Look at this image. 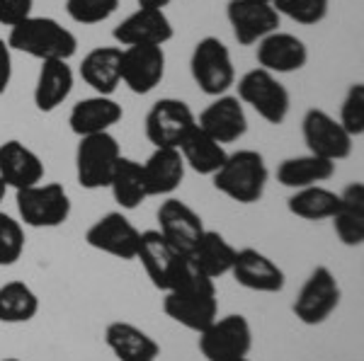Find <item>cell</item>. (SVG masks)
Segmentation results:
<instances>
[{"label":"cell","mask_w":364,"mask_h":361,"mask_svg":"<svg viewBox=\"0 0 364 361\" xmlns=\"http://www.w3.org/2000/svg\"><path fill=\"white\" fill-rule=\"evenodd\" d=\"M192 265L209 279L226 277L233 267V257H236V248L226 240L221 233L216 231H204L202 238L197 240V245L192 248V252L187 255Z\"/></svg>","instance_id":"28"},{"label":"cell","mask_w":364,"mask_h":361,"mask_svg":"<svg viewBox=\"0 0 364 361\" xmlns=\"http://www.w3.org/2000/svg\"><path fill=\"white\" fill-rule=\"evenodd\" d=\"M122 150L117 138L109 131L83 136L75 148V177L83 189H102L109 187L117 160Z\"/></svg>","instance_id":"6"},{"label":"cell","mask_w":364,"mask_h":361,"mask_svg":"<svg viewBox=\"0 0 364 361\" xmlns=\"http://www.w3.org/2000/svg\"><path fill=\"white\" fill-rule=\"evenodd\" d=\"M39 313V296L25 282H8L0 287V323L22 325Z\"/></svg>","instance_id":"32"},{"label":"cell","mask_w":364,"mask_h":361,"mask_svg":"<svg viewBox=\"0 0 364 361\" xmlns=\"http://www.w3.org/2000/svg\"><path fill=\"white\" fill-rule=\"evenodd\" d=\"M257 68L279 75V73H294L301 71L309 61V49L296 34L289 32H272L265 39L257 42Z\"/></svg>","instance_id":"20"},{"label":"cell","mask_w":364,"mask_h":361,"mask_svg":"<svg viewBox=\"0 0 364 361\" xmlns=\"http://www.w3.org/2000/svg\"><path fill=\"white\" fill-rule=\"evenodd\" d=\"M197 126L221 145L236 143L248 131V116H245L243 102L233 95H219L209 107L202 109V114L197 116Z\"/></svg>","instance_id":"19"},{"label":"cell","mask_w":364,"mask_h":361,"mask_svg":"<svg viewBox=\"0 0 364 361\" xmlns=\"http://www.w3.org/2000/svg\"><path fill=\"white\" fill-rule=\"evenodd\" d=\"M73 80L68 61H42L37 85H34V104L39 112L49 114L61 107L73 90Z\"/></svg>","instance_id":"27"},{"label":"cell","mask_w":364,"mask_h":361,"mask_svg":"<svg viewBox=\"0 0 364 361\" xmlns=\"http://www.w3.org/2000/svg\"><path fill=\"white\" fill-rule=\"evenodd\" d=\"M173 22L166 10L139 8L114 27L112 37L122 46H163L173 39Z\"/></svg>","instance_id":"18"},{"label":"cell","mask_w":364,"mask_h":361,"mask_svg":"<svg viewBox=\"0 0 364 361\" xmlns=\"http://www.w3.org/2000/svg\"><path fill=\"white\" fill-rule=\"evenodd\" d=\"M236 361H252V359H248V357H245V359H236Z\"/></svg>","instance_id":"44"},{"label":"cell","mask_w":364,"mask_h":361,"mask_svg":"<svg viewBox=\"0 0 364 361\" xmlns=\"http://www.w3.org/2000/svg\"><path fill=\"white\" fill-rule=\"evenodd\" d=\"M10 46L5 39H0V95L10 87L13 80V54H10Z\"/></svg>","instance_id":"39"},{"label":"cell","mask_w":364,"mask_h":361,"mask_svg":"<svg viewBox=\"0 0 364 361\" xmlns=\"http://www.w3.org/2000/svg\"><path fill=\"white\" fill-rule=\"evenodd\" d=\"M122 49L119 46H95L87 51L80 63V78L95 90V95L112 97V92L119 87L122 75Z\"/></svg>","instance_id":"24"},{"label":"cell","mask_w":364,"mask_h":361,"mask_svg":"<svg viewBox=\"0 0 364 361\" xmlns=\"http://www.w3.org/2000/svg\"><path fill=\"white\" fill-rule=\"evenodd\" d=\"M228 274L236 279L238 287L257 291V294H279L287 284V277L277 262L269 260L265 252L255 248L236 250L233 267Z\"/></svg>","instance_id":"16"},{"label":"cell","mask_w":364,"mask_h":361,"mask_svg":"<svg viewBox=\"0 0 364 361\" xmlns=\"http://www.w3.org/2000/svg\"><path fill=\"white\" fill-rule=\"evenodd\" d=\"M119 0H66V13L78 25H100V22L109 20Z\"/></svg>","instance_id":"36"},{"label":"cell","mask_w":364,"mask_h":361,"mask_svg":"<svg viewBox=\"0 0 364 361\" xmlns=\"http://www.w3.org/2000/svg\"><path fill=\"white\" fill-rule=\"evenodd\" d=\"M340 296H343V291H340L336 274L328 267H316L299 289L291 311L304 325L316 328L336 313V308L340 306Z\"/></svg>","instance_id":"9"},{"label":"cell","mask_w":364,"mask_h":361,"mask_svg":"<svg viewBox=\"0 0 364 361\" xmlns=\"http://www.w3.org/2000/svg\"><path fill=\"white\" fill-rule=\"evenodd\" d=\"M238 100L250 104L272 126H279L291 109L289 90L265 68H252L238 80Z\"/></svg>","instance_id":"7"},{"label":"cell","mask_w":364,"mask_h":361,"mask_svg":"<svg viewBox=\"0 0 364 361\" xmlns=\"http://www.w3.org/2000/svg\"><path fill=\"white\" fill-rule=\"evenodd\" d=\"M0 179L15 191L34 187L44 179V162L22 141L10 138L0 143Z\"/></svg>","instance_id":"21"},{"label":"cell","mask_w":364,"mask_h":361,"mask_svg":"<svg viewBox=\"0 0 364 361\" xmlns=\"http://www.w3.org/2000/svg\"><path fill=\"white\" fill-rule=\"evenodd\" d=\"M109 189H112L114 201L119 204L124 211H134L141 204L149 199V187H146L144 165L139 160L124 158L122 155L114 165L112 179H109Z\"/></svg>","instance_id":"31"},{"label":"cell","mask_w":364,"mask_h":361,"mask_svg":"<svg viewBox=\"0 0 364 361\" xmlns=\"http://www.w3.org/2000/svg\"><path fill=\"white\" fill-rule=\"evenodd\" d=\"M144 165L149 196H170L185 179V160L178 148H154Z\"/></svg>","instance_id":"25"},{"label":"cell","mask_w":364,"mask_h":361,"mask_svg":"<svg viewBox=\"0 0 364 361\" xmlns=\"http://www.w3.org/2000/svg\"><path fill=\"white\" fill-rule=\"evenodd\" d=\"M204 231L207 228H204L202 216L192 206H187L185 201L168 196L158 206V233L182 255L192 252V248L197 245Z\"/></svg>","instance_id":"17"},{"label":"cell","mask_w":364,"mask_h":361,"mask_svg":"<svg viewBox=\"0 0 364 361\" xmlns=\"http://www.w3.org/2000/svg\"><path fill=\"white\" fill-rule=\"evenodd\" d=\"M272 8L299 25H318L328 17L331 0H272Z\"/></svg>","instance_id":"34"},{"label":"cell","mask_w":364,"mask_h":361,"mask_svg":"<svg viewBox=\"0 0 364 361\" xmlns=\"http://www.w3.org/2000/svg\"><path fill=\"white\" fill-rule=\"evenodd\" d=\"M192 80L204 95H226L228 87L236 85V68L228 46L219 37H204L195 44L190 58Z\"/></svg>","instance_id":"4"},{"label":"cell","mask_w":364,"mask_h":361,"mask_svg":"<svg viewBox=\"0 0 364 361\" xmlns=\"http://www.w3.org/2000/svg\"><path fill=\"white\" fill-rule=\"evenodd\" d=\"M122 116H124V112H122L119 102L112 100V97L95 95L73 104V109L68 114V124L75 136L83 138L92 136V133L109 131L114 124H119Z\"/></svg>","instance_id":"22"},{"label":"cell","mask_w":364,"mask_h":361,"mask_svg":"<svg viewBox=\"0 0 364 361\" xmlns=\"http://www.w3.org/2000/svg\"><path fill=\"white\" fill-rule=\"evenodd\" d=\"M214 189L238 204H255L262 199L267 187V165L257 150H236L228 153L219 172L211 174Z\"/></svg>","instance_id":"3"},{"label":"cell","mask_w":364,"mask_h":361,"mask_svg":"<svg viewBox=\"0 0 364 361\" xmlns=\"http://www.w3.org/2000/svg\"><path fill=\"white\" fill-rule=\"evenodd\" d=\"M34 0H0V25L15 27L32 17Z\"/></svg>","instance_id":"38"},{"label":"cell","mask_w":364,"mask_h":361,"mask_svg":"<svg viewBox=\"0 0 364 361\" xmlns=\"http://www.w3.org/2000/svg\"><path fill=\"white\" fill-rule=\"evenodd\" d=\"M301 136L311 155H318L326 160H345L352 153L355 138L340 126L336 116L323 109H309L301 119Z\"/></svg>","instance_id":"11"},{"label":"cell","mask_w":364,"mask_h":361,"mask_svg":"<svg viewBox=\"0 0 364 361\" xmlns=\"http://www.w3.org/2000/svg\"><path fill=\"white\" fill-rule=\"evenodd\" d=\"M178 150H180L182 160H185V167H192L197 174H209V177L219 172V167L224 165L228 158L224 145L219 141H214V138H211L209 133H204L199 126H195V129L187 133V138L180 143Z\"/></svg>","instance_id":"30"},{"label":"cell","mask_w":364,"mask_h":361,"mask_svg":"<svg viewBox=\"0 0 364 361\" xmlns=\"http://www.w3.org/2000/svg\"><path fill=\"white\" fill-rule=\"evenodd\" d=\"M25 252V228L20 221L0 211V267H13Z\"/></svg>","instance_id":"35"},{"label":"cell","mask_w":364,"mask_h":361,"mask_svg":"<svg viewBox=\"0 0 364 361\" xmlns=\"http://www.w3.org/2000/svg\"><path fill=\"white\" fill-rule=\"evenodd\" d=\"M197 126V116L190 109V104L163 97L146 114V138L156 148H180V143L187 138V133Z\"/></svg>","instance_id":"10"},{"label":"cell","mask_w":364,"mask_h":361,"mask_svg":"<svg viewBox=\"0 0 364 361\" xmlns=\"http://www.w3.org/2000/svg\"><path fill=\"white\" fill-rule=\"evenodd\" d=\"M17 211L25 226L58 228L70 216V196L58 182H39L34 187L17 189Z\"/></svg>","instance_id":"8"},{"label":"cell","mask_w":364,"mask_h":361,"mask_svg":"<svg viewBox=\"0 0 364 361\" xmlns=\"http://www.w3.org/2000/svg\"><path fill=\"white\" fill-rule=\"evenodd\" d=\"M197 347L207 361H236L245 359L252 349V328L245 316L216 318L209 328L199 333Z\"/></svg>","instance_id":"5"},{"label":"cell","mask_w":364,"mask_h":361,"mask_svg":"<svg viewBox=\"0 0 364 361\" xmlns=\"http://www.w3.org/2000/svg\"><path fill=\"white\" fill-rule=\"evenodd\" d=\"M228 25L240 46L257 44L267 34L279 29V15L272 3H255V0H228L226 5Z\"/></svg>","instance_id":"15"},{"label":"cell","mask_w":364,"mask_h":361,"mask_svg":"<svg viewBox=\"0 0 364 361\" xmlns=\"http://www.w3.org/2000/svg\"><path fill=\"white\" fill-rule=\"evenodd\" d=\"M105 345L117 361H156L161 357V345L154 337L124 320H114L105 328Z\"/></svg>","instance_id":"23"},{"label":"cell","mask_w":364,"mask_h":361,"mask_svg":"<svg viewBox=\"0 0 364 361\" xmlns=\"http://www.w3.org/2000/svg\"><path fill=\"white\" fill-rule=\"evenodd\" d=\"M139 8H154V10H163L166 5H170V0H136Z\"/></svg>","instance_id":"40"},{"label":"cell","mask_w":364,"mask_h":361,"mask_svg":"<svg viewBox=\"0 0 364 361\" xmlns=\"http://www.w3.org/2000/svg\"><path fill=\"white\" fill-rule=\"evenodd\" d=\"M122 83L134 95H149L161 85L166 75V51L163 46H127L119 66Z\"/></svg>","instance_id":"14"},{"label":"cell","mask_w":364,"mask_h":361,"mask_svg":"<svg viewBox=\"0 0 364 361\" xmlns=\"http://www.w3.org/2000/svg\"><path fill=\"white\" fill-rule=\"evenodd\" d=\"M340 206V199L336 191L321 187H306V189H296L294 194L289 196L287 201V209L289 213H294L296 218H304V221H326V218H333L336 216Z\"/></svg>","instance_id":"33"},{"label":"cell","mask_w":364,"mask_h":361,"mask_svg":"<svg viewBox=\"0 0 364 361\" xmlns=\"http://www.w3.org/2000/svg\"><path fill=\"white\" fill-rule=\"evenodd\" d=\"M8 46L39 61H68L78 51V39L54 17H27L10 27Z\"/></svg>","instance_id":"2"},{"label":"cell","mask_w":364,"mask_h":361,"mask_svg":"<svg viewBox=\"0 0 364 361\" xmlns=\"http://www.w3.org/2000/svg\"><path fill=\"white\" fill-rule=\"evenodd\" d=\"M338 199L340 206L331 218L338 240L348 248H360L364 243V184L350 182Z\"/></svg>","instance_id":"26"},{"label":"cell","mask_w":364,"mask_h":361,"mask_svg":"<svg viewBox=\"0 0 364 361\" xmlns=\"http://www.w3.org/2000/svg\"><path fill=\"white\" fill-rule=\"evenodd\" d=\"M163 311L170 320L199 335L219 318V299H216L214 279L204 277L187 257L173 287L166 291Z\"/></svg>","instance_id":"1"},{"label":"cell","mask_w":364,"mask_h":361,"mask_svg":"<svg viewBox=\"0 0 364 361\" xmlns=\"http://www.w3.org/2000/svg\"><path fill=\"white\" fill-rule=\"evenodd\" d=\"M3 361H20V359H15V357H8V359H3Z\"/></svg>","instance_id":"42"},{"label":"cell","mask_w":364,"mask_h":361,"mask_svg":"<svg viewBox=\"0 0 364 361\" xmlns=\"http://www.w3.org/2000/svg\"><path fill=\"white\" fill-rule=\"evenodd\" d=\"M336 174V162L318 158V155H296L277 165V182L287 189H306L326 182Z\"/></svg>","instance_id":"29"},{"label":"cell","mask_w":364,"mask_h":361,"mask_svg":"<svg viewBox=\"0 0 364 361\" xmlns=\"http://www.w3.org/2000/svg\"><path fill=\"white\" fill-rule=\"evenodd\" d=\"M136 260L144 265L151 284H154L158 291L166 294V291L173 287L175 279H178L187 255L175 250L158 231H144L139 238Z\"/></svg>","instance_id":"13"},{"label":"cell","mask_w":364,"mask_h":361,"mask_svg":"<svg viewBox=\"0 0 364 361\" xmlns=\"http://www.w3.org/2000/svg\"><path fill=\"white\" fill-rule=\"evenodd\" d=\"M255 3H272V0H255Z\"/></svg>","instance_id":"43"},{"label":"cell","mask_w":364,"mask_h":361,"mask_svg":"<svg viewBox=\"0 0 364 361\" xmlns=\"http://www.w3.org/2000/svg\"><path fill=\"white\" fill-rule=\"evenodd\" d=\"M5 191H8V187H5V182L0 179V204H3V199H5Z\"/></svg>","instance_id":"41"},{"label":"cell","mask_w":364,"mask_h":361,"mask_svg":"<svg viewBox=\"0 0 364 361\" xmlns=\"http://www.w3.org/2000/svg\"><path fill=\"white\" fill-rule=\"evenodd\" d=\"M141 231L122 211H109L87 228L85 243L117 260H136Z\"/></svg>","instance_id":"12"},{"label":"cell","mask_w":364,"mask_h":361,"mask_svg":"<svg viewBox=\"0 0 364 361\" xmlns=\"http://www.w3.org/2000/svg\"><path fill=\"white\" fill-rule=\"evenodd\" d=\"M340 126L350 133L352 138L364 133V85L355 83L348 87L343 104H340Z\"/></svg>","instance_id":"37"}]
</instances>
